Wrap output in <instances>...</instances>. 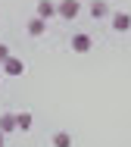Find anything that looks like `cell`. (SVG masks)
<instances>
[{"label": "cell", "mask_w": 131, "mask_h": 147, "mask_svg": "<svg viewBox=\"0 0 131 147\" xmlns=\"http://www.w3.org/2000/svg\"><path fill=\"white\" fill-rule=\"evenodd\" d=\"M78 13H81V3H78V0H59V3H56V16L66 19V22H72Z\"/></svg>", "instance_id": "1"}, {"label": "cell", "mask_w": 131, "mask_h": 147, "mask_svg": "<svg viewBox=\"0 0 131 147\" xmlns=\"http://www.w3.org/2000/svg\"><path fill=\"white\" fill-rule=\"evenodd\" d=\"M69 47H72L75 53H88V50L94 47V41H91V34H84V31H78V34H72V41H69Z\"/></svg>", "instance_id": "2"}, {"label": "cell", "mask_w": 131, "mask_h": 147, "mask_svg": "<svg viewBox=\"0 0 131 147\" xmlns=\"http://www.w3.org/2000/svg\"><path fill=\"white\" fill-rule=\"evenodd\" d=\"M116 31H131V13H112V22H109Z\"/></svg>", "instance_id": "3"}, {"label": "cell", "mask_w": 131, "mask_h": 147, "mask_svg": "<svg viewBox=\"0 0 131 147\" xmlns=\"http://www.w3.org/2000/svg\"><path fill=\"white\" fill-rule=\"evenodd\" d=\"M53 16H56V3H53V0H37V19L47 22V19H53Z\"/></svg>", "instance_id": "4"}, {"label": "cell", "mask_w": 131, "mask_h": 147, "mask_svg": "<svg viewBox=\"0 0 131 147\" xmlns=\"http://www.w3.org/2000/svg\"><path fill=\"white\" fill-rule=\"evenodd\" d=\"M3 72H6V75H22V72H25V63H22L19 57H9L6 63H3Z\"/></svg>", "instance_id": "5"}, {"label": "cell", "mask_w": 131, "mask_h": 147, "mask_svg": "<svg viewBox=\"0 0 131 147\" xmlns=\"http://www.w3.org/2000/svg\"><path fill=\"white\" fill-rule=\"evenodd\" d=\"M25 31H28V34H31V38H41V34H44V31H47V22H44V19H37V16H34V19H28V25H25Z\"/></svg>", "instance_id": "6"}, {"label": "cell", "mask_w": 131, "mask_h": 147, "mask_svg": "<svg viewBox=\"0 0 131 147\" xmlns=\"http://www.w3.org/2000/svg\"><path fill=\"white\" fill-rule=\"evenodd\" d=\"M106 16H109L106 0H91V19H106Z\"/></svg>", "instance_id": "7"}, {"label": "cell", "mask_w": 131, "mask_h": 147, "mask_svg": "<svg viewBox=\"0 0 131 147\" xmlns=\"http://www.w3.org/2000/svg\"><path fill=\"white\" fill-rule=\"evenodd\" d=\"M0 131H3V135L16 131V113H3V116H0Z\"/></svg>", "instance_id": "8"}, {"label": "cell", "mask_w": 131, "mask_h": 147, "mask_svg": "<svg viewBox=\"0 0 131 147\" xmlns=\"http://www.w3.org/2000/svg\"><path fill=\"white\" fill-rule=\"evenodd\" d=\"M31 125H34V116H31V113H16V128H19V131H28Z\"/></svg>", "instance_id": "9"}, {"label": "cell", "mask_w": 131, "mask_h": 147, "mask_svg": "<svg viewBox=\"0 0 131 147\" xmlns=\"http://www.w3.org/2000/svg\"><path fill=\"white\" fill-rule=\"evenodd\" d=\"M50 144L53 147H72V135H69V131H56V135L50 138Z\"/></svg>", "instance_id": "10"}, {"label": "cell", "mask_w": 131, "mask_h": 147, "mask_svg": "<svg viewBox=\"0 0 131 147\" xmlns=\"http://www.w3.org/2000/svg\"><path fill=\"white\" fill-rule=\"evenodd\" d=\"M9 57H13V53H9V47H6V44H0V66H3Z\"/></svg>", "instance_id": "11"}, {"label": "cell", "mask_w": 131, "mask_h": 147, "mask_svg": "<svg viewBox=\"0 0 131 147\" xmlns=\"http://www.w3.org/2000/svg\"><path fill=\"white\" fill-rule=\"evenodd\" d=\"M0 147H6V135L3 131H0Z\"/></svg>", "instance_id": "12"}]
</instances>
